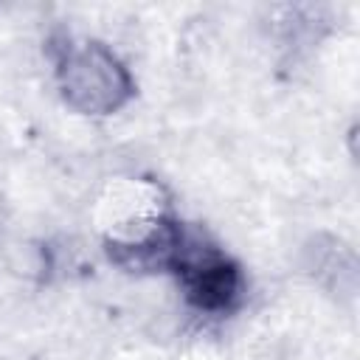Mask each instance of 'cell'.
Wrapping results in <instances>:
<instances>
[{
    "instance_id": "obj_1",
    "label": "cell",
    "mask_w": 360,
    "mask_h": 360,
    "mask_svg": "<svg viewBox=\"0 0 360 360\" xmlns=\"http://www.w3.org/2000/svg\"><path fill=\"white\" fill-rule=\"evenodd\" d=\"M93 222L110 259L127 270H166L183 219L155 177H112L93 205Z\"/></svg>"
},
{
    "instance_id": "obj_2",
    "label": "cell",
    "mask_w": 360,
    "mask_h": 360,
    "mask_svg": "<svg viewBox=\"0 0 360 360\" xmlns=\"http://www.w3.org/2000/svg\"><path fill=\"white\" fill-rule=\"evenodd\" d=\"M53 82L62 101L87 118H110L135 98V76L101 39L53 31L48 39Z\"/></svg>"
},
{
    "instance_id": "obj_3",
    "label": "cell",
    "mask_w": 360,
    "mask_h": 360,
    "mask_svg": "<svg viewBox=\"0 0 360 360\" xmlns=\"http://www.w3.org/2000/svg\"><path fill=\"white\" fill-rule=\"evenodd\" d=\"M163 273L177 278V287L191 309L211 318L239 309L248 292L242 264L205 231L191 225H183Z\"/></svg>"
},
{
    "instance_id": "obj_4",
    "label": "cell",
    "mask_w": 360,
    "mask_h": 360,
    "mask_svg": "<svg viewBox=\"0 0 360 360\" xmlns=\"http://www.w3.org/2000/svg\"><path fill=\"white\" fill-rule=\"evenodd\" d=\"M304 267L329 292H338V295L340 292H346V295L354 292L357 259H354V250L346 242H340L335 236H315V239H309Z\"/></svg>"
}]
</instances>
